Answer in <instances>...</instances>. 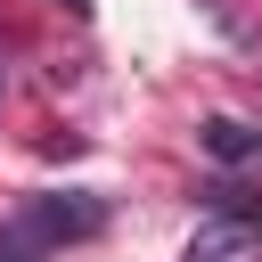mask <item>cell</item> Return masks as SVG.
Segmentation results:
<instances>
[{"label": "cell", "instance_id": "4", "mask_svg": "<svg viewBox=\"0 0 262 262\" xmlns=\"http://www.w3.org/2000/svg\"><path fill=\"white\" fill-rule=\"evenodd\" d=\"M196 196H205V213H237V221H262V205H254L237 180H205Z\"/></svg>", "mask_w": 262, "mask_h": 262}, {"label": "cell", "instance_id": "7", "mask_svg": "<svg viewBox=\"0 0 262 262\" xmlns=\"http://www.w3.org/2000/svg\"><path fill=\"white\" fill-rule=\"evenodd\" d=\"M0 90H8V74H0Z\"/></svg>", "mask_w": 262, "mask_h": 262}, {"label": "cell", "instance_id": "2", "mask_svg": "<svg viewBox=\"0 0 262 262\" xmlns=\"http://www.w3.org/2000/svg\"><path fill=\"white\" fill-rule=\"evenodd\" d=\"M180 262H262V221H237V213H213L188 246H180Z\"/></svg>", "mask_w": 262, "mask_h": 262}, {"label": "cell", "instance_id": "3", "mask_svg": "<svg viewBox=\"0 0 262 262\" xmlns=\"http://www.w3.org/2000/svg\"><path fill=\"white\" fill-rule=\"evenodd\" d=\"M196 139H205V156H213V164H262V131H254V123H237V115H213Z\"/></svg>", "mask_w": 262, "mask_h": 262}, {"label": "cell", "instance_id": "5", "mask_svg": "<svg viewBox=\"0 0 262 262\" xmlns=\"http://www.w3.org/2000/svg\"><path fill=\"white\" fill-rule=\"evenodd\" d=\"M0 262H41L33 246H16V237H0Z\"/></svg>", "mask_w": 262, "mask_h": 262}, {"label": "cell", "instance_id": "1", "mask_svg": "<svg viewBox=\"0 0 262 262\" xmlns=\"http://www.w3.org/2000/svg\"><path fill=\"white\" fill-rule=\"evenodd\" d=\"M106 221H115L106 196H90V188H49V196H25V205L8 213L0 237L49 254V246H90V237H106Z\"/></svg>", "mask_w": 262, "mask_h": 262}, {"label": "cell", "instance_id": "6", "mask_svg": "<svg viewBox=\"0 0 262 262\" xmlns=\"http://www.w3.org/2000/svg\"><path fill=\"white\" fill-rule=\"evenodd\" d=\"M66 8H74V16H90V8H98V0H66Z\"/></svg>", "mask_w": 262, "mask_h": 262}]
</instances>
